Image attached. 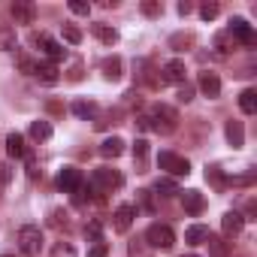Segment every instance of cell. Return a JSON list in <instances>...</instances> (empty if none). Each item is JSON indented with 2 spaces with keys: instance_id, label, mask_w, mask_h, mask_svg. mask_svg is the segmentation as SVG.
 Segmentation results:
<instances>
[{
  "instance_id": "6da1fadb",
  "label": "cell",
  "mask_w": 257,
  "mask_h": 257,
  "mask_svg": "<svg viewBox=\"0 0 257 257\" xmlns=\"http://www.w3.org/2000/svg\"><path fill=\"white\" fill-rule=\"evenodd\" d=\"M146 118H149V131H155L161 137H170V134L179 131V112L167 103H155Z\"/></svg>"
},
{
  "instance_id": "7a4b0ae2",
  "label": "cell",
  "mask_w": 257,
  "mask_h": 257,
  "mask_svg": "<svg viewBox=\"0 0 257 257\" xmlns=\"http://www.w3.org/2000/svg\"><path fill=\"white\" fill-rule=\"evenodd\" d=\"M91 191L94 194H112V191H118L121 185H124V176L118 173V170H109V167H97L94 173H91Z\"/></svg>"
},
{
  "instance_id": "3957f363",
  "label": "cell",
  "mask_w": 257,
  "mask_h": 257,
  "mask_svg": "<svg viewBox=\"0 0 257 257\" xmlns=\"http://www.w3.org/2000/svg\"><path fill=\"white\" fill-rule=\"evenodd\" d=\"M43 230L40 227H34V224H28V227H22L19 230V248H22V254L25 257H37L40 251H43Z\"/></svg>"
},
{
  "instance_id": "277c9868",
  "label": "cell",
  "mask_w": 257,
  "mask_h": 257,
  "mask_svg": "<svg viewBox=\"0 0 257 257\" xmlns=\"http://www.w3.org/2000/svg\"><path fill=\"white\" fill-rule=\"evenodd\" d=\"M146 242H149L152 248H164V251H170V248L176 245V233H173L170 224H152V227L146 230Z\"/></svg>"
},
{
  "instance_id": "5b68a950",
  "label": "cell",
  "mask_w": 257,
  "mask_h": 257,
  "mask_svg": "<svg viewBox=\"0 0 257 257\" xmlns=\"http://www.w3.org/2000/svg\"><path fill=\"white\" fill-rule=\"evenodd\" d=\"M31 46H40V52L49 58V64H55V61L67 58V49H64L61 43H55L49 34H31Z\"/></svg>"
},
{
  "instance_id": "8992f818",
  "label": "cell",
  "mask_w": 257,
  "mask_h": 257,
  "mask_svg": "<svg viewBox=\"0 0 257 257\" xmlns=\"http://www.w3.org/2000/svg\"><path fill=\"white\" fill-rule=\"evenodd\" d=\"M158 167H161V170H167V173H170V176H176V179L191 173V164H188L182 155H176V152H161V155H158Z\"/></svg>"
},
{
  "instance_id": "52a82bcc",
  "label": "cell",
  "mask_w": 257,
  "mask_h": 257,
  "mask_svg": "<svg viewBox=\"0 0 257 257\" xmlns=\"http://www.w3.org/2000/svg\"><path fill=\"white\" fill-rule=\"evenodd\" d=\"M185 76H188V67H185V61H179V58H173V61H167V64L161 67L164 85H182Z\"/></svg>"
},
{
  "instance_id": "ba28073f",
  "label": "cell",
  "mask_w": 257,
  "mask_h": 257,
  "mask_svg": "<svg viewBox=\"0 0 257 257\" xmlns=\"http://www.w3.org/2000/svg\"><path fill=\"white\" fill-rule=\"evenodd\" d=\"M10 16L16 25H34L37 22V7L28 4V0H16V4L10 7Z\"/></svg>"
},
{
  "instance_id": "9c48e42d",
  "label": "cell",
  "mask_w": 257,
  "mask_h": 257,
  "mask_svg": "<svg viewBox=\"0 0 257 257\" xmlns=\"http://www.w3.org/2000/svg\"><path fill=\"white\" fill-rule=\"evenodd\" d=\"M230 37L233 40H239L242 46H254V31H251V25L242 19V16H236V19H230Z\"/></svg>"
},
{
  "instance_id": "30bf717a",
  "label": "cell",
  "mask_w": 257,
  "mask_h": 257,
  "mask_svg": "<svg viewBox=\"0 0 257 257\" xmlns=\"http://www.w3.org/2000/svg\"><path fill=\"white\" fill-rule=\"evenodd\" d=\"M82 182H85V179H82V170H76V167H64V170L58 173V182H55V185H58L64 194H73Z\"/></svg>"
},
{
  "instance_id": "8fae6325",
  "label": "cell",
  "mask_w": 257,
  "mask_h": 257,
  "mask_svg": "<svg viewBox=\"0 0 257 257\" xmlns=\"http://www.w3.org/2000/svg\"><path fill=\"white\" fill-rule=\"evenodd\" d=\"M134 215H137V209H134L131 203H121V206L115 209V215H112V227H115V233H127V230H131Z\"/></svg>"
},
{
  "instance_id": "7c38bea8",
  "label": "cell",
  "mask_w": 257,
  "mask_h": 257,
  "mask_svg": "<svg viewBox=\"0 0 257 257\" xmlns=\"http://www.w3.org/2000/svg\"><path fill=\"white\" fill-rule=\"evenodd\" d=\"M200 91H203L209 100H218V97H221V79H218V73L203 70V73H200Z\"/></svg>"
},
{
  "instance_id": "4fadbf2b",
  "label": "cell",
  "mask_w": 257,
  "mask_h": 257,
  "mask_svg": "<svg viewBox=\"0 0 257 257\" xmlns=\"http://www.w3.org/2000/svg\"><path fill=\"white\" fill-rule=\"evenodd\" d=\"M143 85L149 88H164V79H161V70H155L152 61H140V76H137Z\"/></svg>"
},
{
  "instance_id": "5bb4252c",
  "label": "cell",
  "mask_w": 257,
  "mask_h": 257,
  "mask_svg": "<svg viewBox=\"0 0 257 257\" xmlns=\"http://www.w3.org/2000/svg\"><path fill=\"white\" fill-rule=\"evenodd\" d=\"M179 194H182V206L188 215H200L206 209V197L200 191H179Z\"/></svg>"
},
{
  "instance_id": "9a60e30c",
  "label": "cell",
  "mask_w": 257,
  "mask_h": 257,
  "mask_svg": "<svg viewBox=\"0 0 257 257\" xmlns=\"http://www.w3.org/2000/svg\"><path fill=\"white\" fill-rule=\"evenodd\" d=\"M224 134H227V143H230L233 149H242V146H245V127H242V121L230 118V121L224 124Z\"/></svg>"
},
{
  "instance_id": "2e32d148",
  "label": "cell",
  "mask_w": 257,
  "mask_h": 257,
  "mask_svg": "<svg viewBox=\"0 0 257 257\" xmlns=\"http://www.w3.org/2000/svg\"><path fill=\"white\" fill-rule=\"evenodd\" d=\"M34 76H37L43 85H55V82L61 79L58 67H55V64H49V61H37V64H34Z\"/></svg>"
},
{
  "instance_id": "e0dca14e",
  "label": "cell",
  "mask_w": 257,
  "mask_h": 257,
  "mask_svg": "<svg viewBox=\"0 0 257 257\" xmlns=\"http://www.w3.org/2000/svg\"><path fill=\"white\" fill-rule=\"evenodd\" d=\"M91 34H94L103 46H115V43H118V31H115V28H109V25H103V22L91 25Z\"/></svg>"
},
{
  "instance_id": "ac0fdd59",
  "label": "cell",
  "mask_w": 257,
  "mask_h": 257,
  "mask_svg": "<svg viewBox=\"0 0 257 257\" xmlns=\"http://www.w3.org/2000/svg\"><path fill=\"white\" fill-rule=\"evenodd\" d=\"M121 67H124V64H121V58H118V55H112V58H103V61H100V70H103V76H106L109 82H118V79H121Z\"/></svg>"
},
{
  "instance_id": "d6986e66",
  "label": "cell",
  "mask_w": 257,
  "mask_h": 257,
  "mask_svg": "<svg viewBox=\"0 0 257 257\" xmlns=\"http://www.w3.org/2000/svg\"><path fill=\"white\" fill-rule=\"evenodd\" d=\"M242 224H245V215H242V212H227V215L221 218V230H224L227 236H236V233L242 230Z\"/></svg>"
},
{
  "instance_id": "ffe728a7",
  "label": "cell",
  "mask_w": 257,
  "mask_h": 257,
  "mask_svg": "<svg viewBox=\"0 0 257 257\" xmlns=\"http://www.w3.org/2000/svg\"><path fill=\"white\" fill-rule=\"evenodd\" d=\"M100 155H103V158H121V155H124V140H121V137L103 140V143H100Z\"/></svg>"
},
{
  "instance_id": "44dd1931",
  "label": "cell",
  "mask_w": 257,
  "mask_h": 257,
  "mask_svg": "<svg viewBox=\"0 0 257 257\" xmlns=\"http://www.w3.org/2000/svg\"><path fill=\"white\" fill-rule=\"evenodd\" d=\"M209 239V227L206 224H191L188 230H185V242L188 245H203Z\"/></svg>"
},
{
  "instance_id": "7402d4cb",
  "label": "cell",
  "mask_w": 257,
  "mask_h": 257,
  "mask_svg": "<svg viewBox=\"0 0 257 257\" xmlns=\"http://www.w3.org/2000/svg\"><path fill=\"white\" fill-rule=\"evenodd\" d=\"M7 152H10V158H25V155H28L25 137H22V134H10V137H7Z\"/></svg>"
},
{
  "instance_id": "603a6c76",
  "label": "cell",
  "mask_w": 257,
  "mask_h": 257,
  "mask_svg": "<svg viewBox=\"0 0 257 257\" xmlns=\"http://www.w3.org/2000/svg\"><path fill=\"white\" fill-rule=\"evenodd\" d=\"M31 137H34L37 143H46V140H52V121H46V118L34 121V124H31Z\"/></svg>"
},
{
  "instance_id": "cb8c5ba5",
  "label": "cell",
  "mask_w": 257,
  "mask_h": 257,
  "mask_svg": "<svg viewBox=\"0 0 257 257\" xmlns=\"http://www.w3.org/2000/svg\"><path fill=\"white\" fill-rule=\"evenodd\" d=\"M239 109H242L245 115H254V112H257V91H254V88H245V91L239 94Z\"/></svg>"
},
{
  "instance_id": "d4e9b609",
  "label": "cell",
  "mask_w": 257,
  "mask_h": 257,
  "mask_svg": "<svg viewBox=\"0 0 257 257\" xmlns=\"http://www.w3.org/2000/svg\"><path fill=\"white\" fill-rule=\"evenodd\" d=\"M134 161H137V170L146 173V161H149V143L146 140H137L134 143Z\"/></svg>"
},
{
  "instance_id": "484cf974",
  "label": "cell",
  "mask_w": 257,
  "mask_h": 257,
  "mask_svg": "<svg viewBox=\"0 0 257 257\" xmlns=\"http://www.w3.org/2000/svg\"><path fill=\"white\" fill-rule=\"evenodd\" d=\"M206 245H209V254H212V257H227V254H230V245H227L221 236H212V233H209Z\"/></svg>"
},
{
  "instance_id": "4316f807",
  "label": "cell",
  "mask_w": 257,
  "mask_h": 257,
  "mask_svg": "<svg viewBox=\"0 0 257 257\" xmlns=\"http://www.w3.org/2000/svg\"><path fill=\"white\" fill-rule=\"evenodd\" d=\"M127 257H155V254H152V245L146 239H134L127 245Z\"/></svg>"
},
{
  "instance_id": "83f0119b",
  "label": "cell",
  "mask_w": 257,
  "mask_h": 257,
  "mask_svg": "<svg viewBox=\"0 0 257 257\" xmlns=\"http://www.w3.org/2000/svg\"><path fill=\"white\" fill-rule=\"evenodd\" d=\"M70 109H73V115H79V118H94V115H97V103H91V100H76Z\"/></svg>"
},
{
  "instance_id": "f1b7e54d",
  "label": "cell",
  "mask_w": 257,
  "mask_h": 257,
  "mask_svg": "<svg viewBox=\"0 0 257 257\" xmlns=\"http://www.w3.org/2000/svg\"><path fill=\"white\" fill-rule=\"evenodd\" d=\"M155 191H158V197H176L179 194V185L173 179H158L155 182Z\"/></svg>"
},
{
  "instance_id": "f546056e",
  "label": "cell",
  "mask_w": 257,
  "mask_h": 257,
  "mask_svg": "<svg viewBox=\"0 0 257 257\" xmlns=\"http://www.w3.org/2000/svg\"><path fill=\"white\" fill-rule=\"evenodd\" d=\"M0 49H7V52L16 49V31L10 25H0Z\"/></svg>"
},
{
  "instance_id": "4dcf8cb0",
  "label": "cell",
  "mask_w": 257,
  "mask_h": 257,
  "mask_svg": "<svg viewBox=\"0 0 257 257\" xmlns=\"http://www.w3.org/2000/svg\"><path fill=\"white\" fill-rule=\"evenodd\" d=\"M215 49H218L221 55H227L230 49H236V40L230 37V31H221V34L215 37Z\"/></svg>"
},
{
  "instance_id": "1f68e13d",
  "label": "cell",
  "mask_w": 257,
  "mask_h": 257,
  "mask_svg": "<svg viewBox=\"0 0 257 257\" xmlns=\"http://www.w3.org/2000/svg\"><path fill=\"white\" fill-rule=\"evenodd\" d=\"M206 182H212L215 188H227V176L221 173V167H206Z\"/></svg>"
},
{
  "instance_id": "d6a6232c",
  "label": "cell",
  "mask_w": 257,
  "mask_h": 257,
  "mask_svg": "<svg viewBox=\"0 0 257 257\" xmlns=\"http://www.w3.org/2000/svg\"><path fill=\"white\" fill-rule=\"evenodd\" d=\"M49 224H52L55 230H61V227H64V230H70V215H67L64 209H55V212L49 215Z\"/></svg>"
},
{
  "instance_id": "836d02e7",
  "label": "cell",
  "mask_w": 257,
  "mask_h": 257,
  "mask_svg": "<svg viewBox=\"0 0 257 257\" xmlns=\"http://www.w3.org/2000/svg\"><path fill=\"white\" fill-rule=\"evenodd\" d=\"M143 16H149V19L164 16V4H158V0H143Z\"/></svg>"
},
{
  "instance_id": "e575fe53",
  "label": "cell",
  "mask_w": 257,
  "mask_h": 257,
  "mask_svg": "<svg viewBox=\"0 0 257 257\" xmlns=\"http://www.w3.org/2000/svg\"><path fill=\"white\" fill-rule=\"evenodd\" d=\"M85 236H88L91 242H103V227H100V221H88V224H85Z\"/></svg>"
},
{
  "instance_id": "d590c367",
  "label": "cell",
  "mask_w": 257,
  "mask_h": 257,
  "mask_svg": "<svg viewBox=\"0 0 257 257\" xmlns=\"http://www.w3.org/2000/svg\"><path fill=\"white\" fill-rule=\"evenodd\" d=\"M64 40H67L70 46H79V43H82V31H79L76 25H64Z\"/></svg>"
},
{
  "instance_id": "8d00e7d4",
  "label": "cell",
  "mask_w": 257,
  "mask_h": 257,
  "mask_svg": "<svg viewBox=\"0 0 257 257\" xmlns=\"http://www.w3.org/2000/svg\"><path fill=\"white\" fill-rule=\"evenodd\" d=\"M10 182H13V167L10 164H0V197H4V191L10 188Z\"/></svg>"
},
{
  "instance_id": "74e56055",
  "label": "cell",
  "mask_w": 257,
  "mask_h": 257,
  "mask_svg": "<svg viewBox=\"0 0 257 257\" xmlns=\"http://www.w3.org/2000/svg\"><path fill=\"white\" fill-rule=\"evenodd\" d=\"M218 13H221V7H218V4H203V7H200V19H203V22L218 19Z\"/></svg>"
},
{
  "instance_id": "f35d334b",
  "label": "cell",
  "mask_w": 257,
  "mask_h": 257,
  "mask_svg": "<svg viewBox=\"0 0 257 257\" xmlns=\"http://www.w3.org/2000/svg\"><path fill=\"white\" fill-rule=\"evenodd\" d=\"M52 257H76V248H73L70 242H58V245L52 248Z\"/></svg>"
},
{
  "instance_id": "ab89813d",
  "label": "cell",
  "mask_w": 257,
  "mask_h": 257,
  "mask_svg": "<svg viewBox=\"0 0 257 257\" xmlns=\"http://www.w3.org/2000/svg\"><path fill=\"white\" fill-rule=\"evenodd\" d=\"M191 43H194V37H191V34H176V37L170 40V46H173L176 52H182V46H191Z\"/></svg>"
},
{
  "instance_id": "60d3db41",
  "label": "cell",
  "mask_w": 257,
  "mask_h": 257,
  "mask_svg": "<svg viewBox=\"0 0 257 257\" xmlns=\"http://www.w3.org/2000/svg\"><path fill=\"white\" fill-rule=\"evenodd\" d=\"M176 97H179V103H191V100H194V85L182 82V85H179V94H176Z\"/></svg>"
},
{
  "instance_id": "b9f144b4",
  "label": "cell",
  "mask_w": 257,
  "mask_h": 257,
  "mask_svg": "<svg viewBox=\"0 0 257 257\" xmlns=\"http://www.w3.org/2000/svg\"><path fill=\"white\" fill-rule=\"evenodd\" d=\"M70 13H73V16H88V13H91V4H82V0H73V4H70Z\"/></svg>"
},
{
  "instance_id": "7bdbcfd3",
  "label": "cell",
  "mask_w": 257,
  "mask_h": 257,
  "mask_svg": "<svg viewBox=\"0 0 257 257\" xmlns=\"http://www.w3.org/2000/svg\"><path fill=\"white\" fill-rule=\"evenodd\" d=\"M106 254H109V245L106 242H94L91 251H88V257H106Z\"/></svg>"
},
{
  "instance_id": "ee69618b",
  "label": "cell",
  "mask_w": 257,
  "mask_h": 257,
  "mask_svg": "<svg viewBox=\"0 0 257 257\" xmlns=\"http://www.w3.org/2000/svg\"><path fill=\"white\" fill-rule=\"evenodd\" d=\"M19 67H22L25 73H31V76H34V61H31V58H25V55H19Z\"/></svg>"
},
{
  "instance_id": "f6af8a7d",
  "label": "cell",
  "mask_w": 257,
  "mask_h": 257,
  "mask_svg": "<svg viewBox=\"0 0 257 257\" xmlns=\"http://www.w3.org/2000/svg\"><path fill=\"white\" fill-rule=\"evenodd\" d=\"M67 79H70V82H79V79H82V64H73V70H70Z\"/></svg>"
},
{
  "instance_id": "bcb514c9",
  "label": "cell",
  "mask_w": 257,
  "mask_h": 257,
  "mask_svg": "<svg viewBox=\"0 0 257 257\" xmlns=\"http://www.w3.org/2000/svg\"><path fill=\"white\" fill-rule=\"evenodd\" d=\"M176 10H179V16H188V13H191V10H194V7H191V4H188V0H182V4H179V7H176Z\"/></svg>"
},
{
  "instance_id": "7dc6e473",
  "label": "cell",
  "mask_w": 257,
  "mask_h": 257,
  "mask_svg": "<svg viewBox=\"0 0 257 257\" xmlns=\"http://www.w3.org/2000/svg\"><path fill=\"white\" fill-rule=\"evenodd\" d=\"M185 257H200V254H185Z\"/></svg>"
},
{
  "instance_id": "c3c4849f",
  "label": "cell",
  "mask_w": 257,
  "mask_h": 257,
  "mask_svg": "<svg viewBox=\"0 0 257 257\" xmlns=\"http://www.w3.org/2000/svg\"><path fill=\"white\" fill-rule=\"evenodd\" d=\"M4 257H13V254H4Z\"/></svg>"
}]
</instances>
